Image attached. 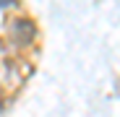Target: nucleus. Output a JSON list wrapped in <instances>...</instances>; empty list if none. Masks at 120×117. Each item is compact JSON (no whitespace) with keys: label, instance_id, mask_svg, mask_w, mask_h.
Here are the masks:
<instances>
[{"label":"nucleus","instance_id":"obj_1","mask_svg":"<svg viewBox=\"0 0 120 117\" xmlns=\"http://www.w3.org/2000/svg\"><path fill=\"white\" fill-rule=\"evenodd\" d=\"M16 3V0H0V5H3V8H8V5H13Z\"/></svg>","mask_w":120,"mask_h":117}]
</instances>
